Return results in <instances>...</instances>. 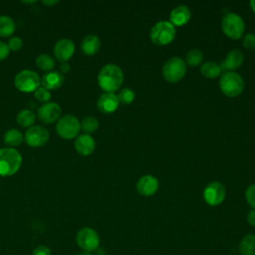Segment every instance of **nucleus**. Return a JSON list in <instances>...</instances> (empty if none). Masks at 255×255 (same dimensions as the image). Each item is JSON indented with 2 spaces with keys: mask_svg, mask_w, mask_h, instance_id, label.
Wrapping results in <instances>:
<instances>
[{
  "mask_svg": "<svg viewBox=\"0 0 255 255\" xmlns=\"http://www.w3.org/2000/svg\"><path fill=\"white\" fill-rule=\"evenodd\" d=\"M124 82L122 69L115 64L105 65L98 75V84L106 93H114L119 90Z\"/></svg>",
  "mask_w": 255,
  "mask_h": 255,
  "instance_id": "1",
  "label": "nucleus"
},
{
  "mask_svg": "<svg viewBox=\"0 0 255 255\" xmlns=\"http://www.w3.org/2000/svg\"><path fill=\"white\" fill-rule=\"evenodd\" d=\"M22 164V155L12 147L0 148V175L11 176L15 174Z\"/></svg>",
  "mask_w": 255,
  "mask_h": 255,
  "instance_id": "2",
  "label": "nucleus"
},
{
  "mask_svg": "<svg viewBox=\"0 0 255 255\" xmlns=\"http://www.w3.org/2000/svg\"><path fill=\"white\" fill-rule=\"evenodd\" d=\"M176 35L175 27L169 21H159L150 30V40L157 46H164L171 43Z\"/></svg>",
  "mask_w": 255,
  "mask_h": 255,
  "instance_id": "3",
  "label": "nucleus"
},
{
  "mask_svg": "<svg viewBox=\"0 0 255 255\" xmlns=\"http://www.w3.org/2000/svg\"><path fill=\"white\" fill-rule=\"evenodd\" d=\"M219 87L225 96L233 98L243 92L244 81L242 77L235 72H225L219 80Z\"/></svg>",
  "mask_w": 255,
  "mask_h": 255,
  "instance_id": "4",
  "label": "nucleus"
},
{
  "mask_svg": "<svg viewBox=\"0 0 255 255\" xmlns=\"http://www.w3.org/2000/svg\"><path fill=\"white\" fill-rule=\"evenodd\" d=\"M186 73V63L178 57L168 59L162 67V76L168 83H177Z\"/></svg>",
  "mask_w": 255,
  "mask_h": 255,
  "instance_id": "5",
  "label": "nucleus"
},
{
  "mask_svg": "<svg viewBox=\"0 0 255 255\" xmlns=\"http://www.w3.org/2000/svg\"><path fill=\"white\" fill-rule=\"evenodd\" d=\"M221 28L223 33L230 39L238 40L242 37L245 24L243 19L236 13H227L221 21Z\"/></svg>",
  "mask_w": 255,
  "mask_h": 255,
  "instance_id": "6",
  "label": "nucleus"
},
{
  "mask_svg": "<svg viewBox=\"0 0 255 255\" xmlns=\"http://www.w3.org/2000/svg\"><path fill=\"white\" fill-rule=\"evenodd\" d=\"M81 129L80 121L73 115H65L61 117L56 124V131L58 135L65 139H72L79 135Z\"/></svg>",
  "mask_w": 255,
  "mask_h": 255,
  "instance_id": "7",
  "label": "nucleus"
},
{
  "mask_svg": "<svg viewBox=\"0 0 255 255\" xmlns=\"http://www.w3.org/2000/svg\"><path fill=\"white\" fill-rule=\"evenodd\" d=\"M14 85L17 90L23 93L35 92L41 85L39 75L32 70H22L14 78Z\"/></svg>",
  "mask_w": 255,
  "mask_h": 255,
  "instance_id": "8",
  "label": "nucleus"
},
{
  "mask_svg": "<svg viewBox=\"0 0 255 255\" xmlns=\"http://www.w3.org/2000/svg\"><path fill=\"white\" fill-rule=\"evenodd\" d=\"M76 241L78 246L86 252L96 251L100 245L98 232L91 227H84L78 231Z\"/></svg>",
  "mask_w": 255,
  "mask_h": 255,
  "instance_id": "9",
  "label": "nucleus"
},
{
  "mask_svg": "<svg viewBox=\"0 0 255 255\" xmlns=\"http://www.w3.org/2000/svg\"><path fill=\"white\" fill-rule=\"evenodd\" d=\"M49 135V131L46 128L42 126H32L27 128L24 140L29 146L40 147L48 141Z\"/></svg>",
  "mask_w": 255,
  "mask_h": 255,
  "instance_id": "10",
  "label": "nucleus"
},
{
  "mask_svg": "<svg viewBox=\"0 0 255 255\" xmlns=\"http://www.w3.org/2000/svg\"><path fill=\"white\" fill-rule=\"evenodd\" d=\"M226 195L224 185L219 181H212L208 183L203 191V197L208 205L216 206L220 204Z\"/></svg>",
  "mask_w": 255,
  "mask_h": 255,
  "instance_id": "11",
  "label": "nucleus"
},
{
  "mask_svg": "<svg viewBox=\"0 0 255 255\" xmlns=\"http://www.w3.org/2000/svg\"><path fill=\"white\" fill-rule=\"evenodd\" d=\"M61 107L54 102L41 105L37 111V117L43 124H53L61 118Z\"/></svg>",
  "mask_w": 255,
  "mask_h": 255,
  "instance_id": "12",
  "label": "nucleus"
},
{
  "mask_svg": "<svg viewBox=\"0 0 255 255\" xmlns=\"http://www.w3.org/2000/svg\"><path fill=\"white\" fill-rule=\"evenodd\" d=\"M74 53L75 44L68 38L60 39L54 46V56L61 63L68 62L73 57Z\"/></svg>",
  "mask_w": 255,
  "mask_h": 255,
  "instance_id": "13",
  "label": "nucleus"
},
{
  "mask_svg": "<svg viewBox=\"0 0 255 255\" xmlns=\"http://www.w3.org/2000/svg\"><path fill=\"white\" fill-rule=\"evenodd\" d=\"M158 189V180L152 175H143L136 182V190L143 196H151Z\"/></svg>",
  "mask_w": 255,
  "mask_h": 255,
  "instance_id": "14",
  "label": "nucleus"
},
{
  "mask_svg": "<svg viewBox=\"0 0 255 255\" xmlns=\"http://www.w3.org/2000/svg\"><path fill=\"white\" fill-rule=\"evenodd\" d=\"M120 102L118 96L114 93H104L97 102V107L104 114H112L119 108Z\"/></svg>",
  "mask_w": 255,
  "mask_h": 255,
  "instance_id": "15",
  "label": "nucleus"
},
{
  "mask_svg": "<svg viewBox=\"0 0 255 255\" xmlns=\"http://www.w3.org/2000/svg\"><path fill=\"white\" fill-rule=\"evenodd\" d=\"M75 148L81 155H90L96 148V141L92 135L83 133L76 137Z\"/></svg>",
  "mask_w": 255,
  "mask_h": 255,
  "instance_id": "16",
  "label": "nucleus"
},
{
  "mask_svg": "<svg viewBox=\"0 0 255 255\" xmlns=\"http://www.w3.org/2000/svg\"><path fill=\"white\" fill-rule=\"evenodd\" d=\"M64 75L58 71L47 72L41 78V86L48 91L57 90L64 84Z\"/></svg>",
  "mask_w": 255,
  "mask_h": 255,
  "instance_id": "17",
  "label": "nucleus"
},
{
  "mask_svg": "<svg viewBox=\"0 0 255 255\" xmlns=\"http://www.w3.org/2000/svg\"><path fill=\"white\" fill-rule=\"evenodd\" d=\"M191 13L187 6L185 5H179L173 8V10L170 12L169 19L170 23L175 26H183L185 25L189 19H190Z\"/></svg>",
  "mask_w": 255,
  "mask_h": 255,
  "instance_id": "18",
  "label": "nucleus"
},
{
  "mask_svg": "<svg viewBox=\"0 0 255 255\" xmlns=\"http://www.w3.org/2000/svg\"><path fill=\"white\" fill-rule=\"evenodd\" d=\"M244 60V55L241 51L239 50H231L227 53L225 56L223 62H222V67L224 70H228V72H231L233 70H236L241 66Z\"/></svg>",
  "mask_w": 255,
  "mask_h": 255,
  "instance_id": "19",
  "label": "nucleus"
},
{
  "mask_svg": "<svg viewBox=\"0 0 255 255\" xmlns=\"http://www.w3.org/2000/svg\"><path fill=\"white\" fill-rule=\"evenodd\" d=\"M101 48V40L96 35L86 36L81 43V50L87 56L95 55Z\"/></svg>",
  "mask_w": 255,
  "mask_h": 255,
  "instance_id": "20",
  "label": "nucleus"
},
{
  "mask_svg": "<svg viewBox=\"0 0 255 255\" xmlns=\"http://www.w3.org/2000/svg\"><path fill=\"white\" fill-rule=\"evenodd\" d=\"M3 140H4V143L8 145V147L14 148L15 146H18L23 142L24 135L19 129L10 128L4 133Z\"/></svg>",
  "mask_w": 255,
  "mask_h": 255,
  "instance_id": "21",
  "label": "nucleus"
},
{
  "mask_svg": "<svg viewBox=\"0 0 255 255\" xmlns=\"http://www.w3.org/2000/svg\"><path fill=\"white\" fill-rule=\"evenodd\" d=\"M238 251L240 255H255V235H245L238 245Z\"/></svg>",
  "mask_w": 255,
  "mask_h": 255,
  "instance_id": "22",
  "label": "nucleus"
},
{
  "mask_svg": "<svg viewBox=\"0 0 255 255\" xmlns=\"http://www.w3.org/2000/svg\"><path fill=\"white\" fill-rule=\"evenodd\" d=\"M222 72L221 66H219L215 62H205L200 67V73L208 79H215L217 78Z\"/></svg>",
  "mask_w": 255,
  "mask_h": 255,
  "instance_id": "23",
  "label": "nucleus"
},
{
  "mask_svg": "<svg viewBox=\"0 0 255 255\" xmlns=\"http://www.w3.org/2000/svg\"><path fill=\"white\" fill-rule=\"evenodd\" d=\"M16 28V24L14 20L7 16H0V37H9L11 36Z\"/></svg>",
  "mask_w": 255,
  "mask_h": 255,
  "instance_id": "24",
  "label": "nucleus"
},
{
  "mask_svg": "<svg viewBox=\"0 0 255 255\" xmlns=\"http://www.w3.org/2000/svg\"><path fill=\"white\" fill-rule=\"evenodd\" d=\"M36 121L35 114L30 110H22L16 117L17 124L22 128H30Z\"/></svg>",
  "mask_w": 255,
  "mask_h": 255,
  "instance_id": "25",
  "label": "nucleus"
},
{
  "mask_svg": "<svg viewBox=\"0 0 255 255\" xmlns=\"http://www.w3.org/2000/svg\"><path fill=\"white\" fill-rule=\"evenodd\" d=\"M36 65L42 71L51 72L55 67V60L48 54H41L36 58Z\"/></svg>",
  "mask_w": 255,
  "mask_h": 255,
  "instance_id": "26",
  "label": "nucleus"
},
{
  "mask_svg": "<svg viewBox=\"0 0 255 255\" xmlns=\"http://www.w3.org/2000/svg\"><path fill=\"white\" fill-rule=\"evenodd\" d=\"M80 124H81V129L87 134L95 132L99 128V122L93 116H87L83 118Z\"/></svg>",
  "mask_w": 255,
  "mask_h": 255,
  "instance_id": "27",
  "label": "nucleus"
},
{
  "mask_svg": "<svg viewBox=\"0 0 255 255\" xmlns=\"http://www.w3.org/2000/svg\"><path fill=\"white\" fill-rule=\"evenodd\" d=\"M202 60H203V53L197 48H193L186 53L185 61H186V64H188L189 66H198L199 64H201Z\"/></svg>",
  "mask_w": 255,
  "mask_h": 255,
  "instance_id": "28",
  "label": "nucleus"
},
{
  "mask_svg": "<svg viewBox=\"0 0 255 255\" xmlns=\"http://www.w3.org/2000/svg\"><path fill=\"white\" fill-rule=\"evenodd\" d=\"M134 97H135L134 92L128 88L122 89L118 95L119 102L125 105H129L130 103H132L134 100Z\"/></svg>",
  "mask_w": 255,
  "mask_h": 255,
  "instance_id": "29",
  "label": "nucleus"
},
{
  "mask_svg": "<svg viewBox=\"0 0 255 255\" xmlns=\"http://www.w3.org/2000/svg\"><path fill=\"white\" fill-rule=\"evenodd\" d=\"M34 97L36 98L37 101L45 104V103H48L49 100L51 99V93H50V91H48L45 88H43L42 86H40L34 92Z\"/></svg>",
  "mask_w": 255,
  "mask_h": 255,
  "instance_id": "30",
  "label": "nucleus"
},
{
  "mask_svg": "<svg viewBox=\"0 0 255 255\" xmlns=\"http://www.w3.org/2000/svg\"><path fill=\"white\" fill-rule=\"evenodd\" d=\"M7 46L9 48L10 51H19L22 46H23V41L20 37H17V36H14V37H11L9 40H8V43H7Z\"/></svg>",
  "mask_w": 255,
  "mask_h": 255,
  "instance_id": "31",
  "label": "nucleus"
},
{
  "mask_svg": "<svg viewBox=\"0 0 255 255\" xmlns=\"http://www.w3.org/2000/svg\"><path fill=\"white\" fill-rule=\"evenodd\" d=\"M245 197L248 202V204L255 209V184H252L247 187L245 191Z\"/></svg>",
  "mask_w": 255,
  "mask_h": 255,
  "instance_id": "32",
  "label": "nucleus"
},
{
  "mask_svg": "<svg viewBox=\"0 0 255 255\" xmlns=\"http://www.w3.org/2000/svg\"><path fill=\"white\" fill-rule=\"evenodd\" d=\"M243 46L248 50H255V35L247 34L243 38Z\"/></svg>",
  "mask_w": 255,
  "mask_h": 255,
  "instance_id": "33",
  "label": "nucleus"
},
{
  "mask_svg": "<svg viewBox=\"0 0 255 255\" xmlns=\"http://www.w3.org/2000/svg\"><path fill=\"white\" fill-rule=\"evenodd\" d=\"M9 53H10V50L7 44L0 41V61L5 60L9 56Z\"/></svg>",
  "mask_w": 255,
  "mask_h": 255,
  "instance_id": "34",
  "label": "nucleus"
},
{
  "mask_svg": "<svg viewBox=\"0 0 255 255\" xmlns=\"http://www.w3.org/2000/svg\"><path fill=\"white\" fill-rule=\"evenodd\" d=\"M32 255H51V250L48 247L41 245L35 248Z\"/></svg>",
  "mask_w": 255,
  "mask_h": 255,
  "instance_id": "35",
  "label": "nucleus"
},
{
  "mask_svg": "<svg viewBox=\"0 0 255 255\" xmlns=\"http://www.w3.org/2000/svg\"><path fill=\"white\" fill-rule=\"evenodd\" d=\"M247 222L252 225L255 226V209H252L248 212L247 214Z\"/></svg>",
  "mask_w": 255,
  "mask_h": 255,
  "instance_id": "36",
  "label": "nucleus"
},
{
  "mask_svg": "<svg viewBox=\"0 0 255 255\" xmlns=\"http://www.w3.org/2000/svg\"><path fill=\"white\" fill-rule=\"evenodd\" d=\"M70 70H71V66H70V64L68 62L61 63V65H60V73L61 74H63V75L67 74V73L70 72Z\"/></svg>",
  "mask_w": 255,
  "mask_h": 255,
  "instance_id": "37",
  "label": "nucleus"
},
{
  "mask_svg": "<svg viewBox=\"0 0 255 255\" xmlns=\"http://www.w3.org/2000/svg\"><path fill=\"white\" fill-rule=\"evenodd\" d=\"M42 3L44 5H46V6H53V5L57 4L58 1L57 0H54V1H46V0H44V1H42Z\"/></svg>",
  "mask_w": 255,
  "mask_h": 255,
  "instance_id": "38",
  "label": "nucleus"
},
{
  "mask_svg": "<svg viewBox=\"0 0 255 255\" xmlns=\"http://www.w3.org/2000/svg\"><path fill=\"white\" fill-rule=\"evenodd\" d=\"M249 4H250V7H251V9H252V10H253V12L255 13V0H251Z\"/></svg>",
  "mask_w": 255,
  "mask_h": 255,
  "instance_id": "39",
  "label": "nucleus"
},
{
  "mask_svg": "<svg viewBox=\"0 0 255 255\" xmlns=\"http://www.w3.org/2000/svg\"><path fill=\"white\" fill-rule=\"evenodd\" d=\"M78 255H93L91 252H86V251H84V252H82V253H79Z\"/></svg>",
  "mask_w": 255,
  "mask_h": 255,
  "instance_id": "40",
  "label": "nucleus"
},
{
  "mask_svg": "<svg viewBox=\"0 0 255 255\" xmlns=\"http://www.w3.org/2000/svg\"><path fill=\"white\" fill-rule=\"evenodd\" d=\"M22 3H24V4H33V3H35V1H22Z\"/></svg>",
  "mask_w": 255,
  "mask_h": 255,
  "instance_id": "41",
  "label": "nucleus"
}]
</instances>
